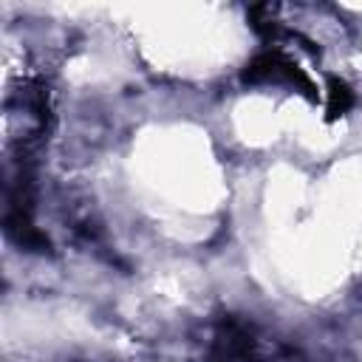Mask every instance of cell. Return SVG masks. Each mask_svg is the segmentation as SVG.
I'll return each instance as SVG.
<instances>
[{"label": "cell", "mask_w": 362, "mask_h": 362, "mask_svg": "<svg viewBox=\"0 0 362 362\" xmlns=\"http://www.w3.org/2000/svg\"><path fill=\"white\" fill-rule=\"evenodd\" d=\"M255 354V334L252 325L235 320V317H223L212 348H209V362H243Z\"/></svg>", "instance_id": "cell-2"}, {"label": "cell", "mask_w": 362, "mask_h": 362, "mask_svg": "<svg viewBox=\"0 0 362 362\" xmlns=\"http://www.w3.org/2000/svg\"><path fill=\"white\" fill-rule=\"evenodd\" d=\"M246 85H269V82H283L294 90H303L305 96H314V85L311 79L291 62L286 59L283 54L277 51H263L257 54L246 68H243V76H240Z\"/></svg>", "instance_id": "cell-1"}, {"label": "cell", "mask_w": 362, "mask_h": 362, "mask_svg": "<svg viewBox=\"0 0 362 362\" xmlns=\"http://www.w3.org/2000/svg\"><path fill=\"white\" fill-rule=\"evenodd\" d=\"M354 107V90L342 79H328V119H339Z\"/></svg>", "instance_id": "cell-3"}]
</instances>
